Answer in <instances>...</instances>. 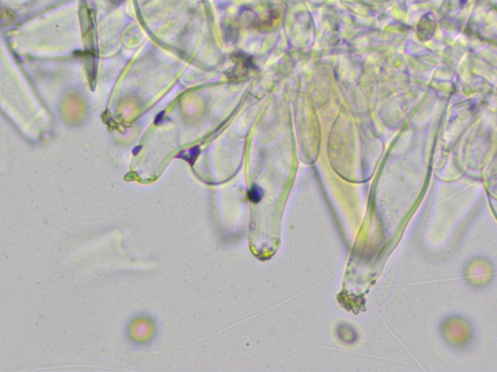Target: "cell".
I'll return each mask as SVG.
<instances>
[{"label":"cell","mask_w":497,"mask_h":372,"mask_svg":"<svg viewBox=\"0 0 497 372\" xmlns=\"http://www.w3.org/2000/svg\"><path fill=\"white\" fill-rule=\"evenodd\" d=\"M436 29V21L432 13H427L422 17L418 24V36L421 40H429Z\"/></svg>","instance_id":"cell-1"},{"label":"cell","mask_w":497,"mask_h":372,"mask_svg":"<svg viewBox=\"0 0 497 372\" xmlns=\"http://www.w3.org/2000/svg\"><path fill=\"white\" fill-rule=\"evenodd\" d=\"M199 153H200V148L196 146V147L191 148L188 151H185V152H183L179 153L177 155V158H182V159L185 160L188 164L193 165V163L197 159Z\"/></svg>","instance_id":"cell-2"},{"label":"cell","mask_w":497,"mask_h":372,"mask_svg":"<svg viewBox=\"0 0 497 372\" xmlns=\"http://www.w3.org/2000/svg\"><path fill=\"white\" fill-rule=\"evenodd\" d=\"M248 197H249V200L252 203H259L260 200L263 197V190L259 186L255 185V186H253V187L251 188V190L249 191Z\"/></svg>","instance_id":"cell-3"},{"label":"cell","mask_w":497,"mask_h":372,"mask_svg":"<svg viewBox=\"0 0 497 372\" xmlns=\"http://www.w3.org/2000/svg\"><path fill=\"white\" fill-rule=\"evenodd\" d=\"M164 116H165V112L160 113V114L157 116L156 119H155V123H156V124H159V123L162 121V119L164 118Z\"/></svg>","instance_id":"cell-4"},{"label":"cell","mask_w":497,"mask_h":372,"mask_svg":"<svg viewBox=\"0 0 497 372\" xmlns=\"http://www.w3.org/2000/svg\"><path fill=\"white\" fill-rule=\"evenodd\" d=\"M141 149H142V147H141V146H138V147H135V148H134V150H133V151H132V152H133V154H134V155H136V154H138V152H140V151H141Z\"/></svg>","instance_id":"cell-5"}]
</instances>
